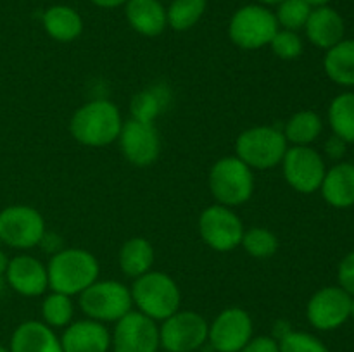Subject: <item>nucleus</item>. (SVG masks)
I'll list each match as a JSON object with an SVG mask.
<instances>
[{
  "mask_svg": "<svg viewBox=\"0 0 354 352\" xmlns=\"http://www.w3.org/2000/svg\"><path fill=\"white\" fill-rule=\"evenodd\" d=\"M306 37L315 47L328 50L339 41L344 40L346 24L341 14L332 7H317L311 9L310 17L304 24Z\"/></svg>",
  "mask_w": 354,
  "mask_h": 352,
  "instance_id": "18",
  "label": "nucleus"
},
{
  "mask_svg": "<svg viewBox=\"0 0 354 352\" xmlns=\"http://www.w3.org/2000/svg\"><path fill=\"white\" fill-rule=\"evenodd\" d=\"M306 316L317 330H335L351 317V295L341 286H324L308 300Z\"/></svg>",
  "mask_w": 354,
  "mask_h": 352,
  "instance_id": "15",
  "label": "nucleus"
},
{
  "mask_svg": "<svg viewBox=\"0 0 354 352\" xmlns=\"http://www.w3.org/2000/svg\"><path fill=\"white\" fill-rule=\"evenodd\" d=\"M168 102L169 90L165 85L142 90L130 102L131 117L138 121H145V123H154V119L165 110Z\"/></svg>",
  "mask_w": 354,
  "mask_h": 352,
  "instance_id": "26",
  "label": "nucleus"
},
{
  "mask_svg": "<svg viewBox=\"0 0 354 352\" xmlns=\"http://www.w3.org/2000/svg\"><path fill=\"white\" fill-rule=\"evenodd\" d=\"M80 307L83 314L99 323H116L133 311L131 292L127 285L116 280H102L80 293Z\"/></svg>",
  "mask_w": 354,
  "mask_h": 352,
  "instance_id": "6",
  "label": "nucleus"
},
{
  "mask_svg": "<svg viewBox=\"0 0 354 352\" xmlns=\"http://www.w3.org/2000/svg\"><path fill=\"white\" fill-rule=\"evenodd\" d=\"M128 24L144 37H158L168 26L166 9L159 0H128L124 3Z\"/></svg>",
  "mask_w": 354,
  "mask_h": 352,
  "instance_id": "21",
  "label": "nucleus"
},
{
  "mask_svg": "<svg viewBox=\"0 0 354 352\" xmlns=\"http://www.w3.org/2000/svg\"><path fill=\"white\" fill-rule=\"evenodd\" d=\"M241 245L251 257L268 259L279 251V238L268 228L254 226L244 231Z\"/></svg>",
  "mask_w": 354,
  "mask_h": 352,
  "instance_id": "30",
  "label": "nucleus"
},
{
  "mask_svg": "<svg viewBox=\"0 0 354 352\" xmlns=\"http://www.w3.org/2000/svg\"><path fill=\"white\" fill-rule=\"evenodd\" d=\"M254 324L251 314L242 307L221 311L207 331V342L216 352H239L252 338Z\"/></svg>",
  "mask_w": 354,
  "mask_h": 352,
  "instance_id": "14",
  "label": "nucleus"
},
{
  "mask_svg": "<svg viewBox=\"0 0 354 352\" xmlns=\"http://www.w3.org/2000/svg\"><path fill=\"white\" fill-rule=\"evenodd\" d=\"M100 266L95 255L85 248L68 247L48 261V289L64 295H80L99 280Z\"/></svg>",
  "mask_w": 354,
  "mask_h": 352,
  "instance_id": "2",
  "label": "nucleus"
},
{
  "mask_svg": "<svg viewBox=\"0 0 354 352\" xmlns=\"http://www.w3.org/2000/svg\"><path fill=\"white\" fill-rule=\"evenodd\" d=\"M337 280H339V286L342 290L349 293V295H354V251L349 252L344 259L339 264V271H337Z\"/></svg>",
  "mask_w": 354,
  "mask_h": 352,
  "instance_id": "34",
  "label": "nucleus"
},
{
  "mask_svg": "<svg viewBox=\"0 0 354 352\" xmlns=\"http://www.w3.org/2000/svg\"><path fill=\"white\" fill-rule=\"evenodd\" d=\"M239 352H280L279 340H275L273 337H268V335L252 337Z\"/></svg>",
  "mask_w": 354,
  "mask_h": 352,
  "instance_id": "35",
  "label": "nucleus"
},
{
  "mask_svg": "<svg viewBox=\"0 0 354 352\" xmlns=\"http://www.w3.org/2000/svg\"><path fill=\"white\" fill-rule=\"evenodd\" d=\"M6 282L19 295L38 297L48 289L47 266L33 255H16L9 259Z\"/></svg>",
  "mask_w": 354,
  "mask_h": 352,
  "instance_id": "16",
  "label": "nucleus"
},
{
  "mask_svg": "<svg viewBox=\"0 0 354 352\" xmlns=\"http://www.w3.org/2000/svg\"><path fill=\"white\" fill-rule=\"evenodd\" d=\"M280 352H330L327 345L315 335L306 333V331H294L279 340Z\"/></svg>",
  "mask_w": 354,
  "mask_h": 352,
  "instance_id": "32",
  "label": "nucleus"
},
{
  "mask_svg": "<svg viewBox=\"0 0 354 352\" xmlns=\"http://www.w3.org/2000/svg\"><path fill=\"white\" fill-rule=\"evenodd\" d=\"M351 317H354V295L351 297Z\"/></svg>",
  "mask_w": 354,
  "mask_h": 352,
  "instance_id": "42",
  "label": "nucleus"
},
{
  "mask_svg": "<svg viewBox=\"0 0 354 352\" xmlns=\"http://www.w3.org/2000/svg\"><path fill=\"white\" fill-rule=\"evenodd\" d=\"M130 292L138 313L154 321H165L180 309L182 293L175 280L166 273L151 269L135 278Z\"/></svg>",
  "mask_w": 354,
  "mask_h": 352,
  "instance_id": "3",
  "label": "nucleus"
},
{
  "mask_svg": "<svg viewBox=\"0 0 354 352\" xmlns=\"http://www.w3.org/2000/svg\"><path fill=\"white\" fill-rule=\"evenodd\" d=\"M258 3H261V6H279V3H282L283 0H256Z\"/></svg>",
  "mask_w": 354,
  "mask_h": 352,
  "instance_id": "40",
  "label": "nucleus"
},
{
  "mask_svg": "<svg viewBox=\"0 0 354 352\" xmlns=\"http://www.w3.org/2000/svg\"><path fill=\"white\" fill-rule=\"evenodd\" d=\"M45 33L55 41L69 43L80 38L83 31V19L78 10L69 6H52L48 7L41 17Z\"/></svg>",
  "mask_w": 354,
  "mask_h": 352,
  "instance_id": "22",
  "label": "nucleus"
},
{
  "mask_svg": "<svg viewBox=\"0 0 354 352\" xmlns=\"http://www.w3.org/2000/svg\"><path fill=\"white\" fill-rule=\"evenodd\" d=\"M282 171L286 182L299 193H315L320 190L327 173L324 157L310 145H292L283 155Z\"/></svg>",
  "mask_w": 354,
  "mask_h": 352,
  "instance_id": "11",
  "label": "nucleus"
},
{
  "mask_svg": "<svg viewBox=\"0 0 354 352\" xmlns=\"http://www.w3.org/2000/svg\"><path fill=\"white\" fill-rule=\"evenodd\" d=\"M93 6L100 7V9H116V7L124 6L128 0H90Z\"/></svg>",
  "mask_w": 354,
  "mask_h": 352,
  "instance_id": "37",
  "label": "nucleus"
},
{
  "mask_svg": "<svg viewBox=\"0 0 354 352\" xmlns=\"http://www.w3.org/2000/svg\"><path fill=\"white\" fill-rule=\"evenodd\" d=\"M7 266H9V257L0 251V276H6Z\"/></svg>",
  "mask_w": 354,
  "mask_h": 352,
  "instance_id": "38",
  "label": "nucleus"
},
{
  "mask_svg": "<svg viewBox=\"0 0 354 352\" xmlns=\"http://www.w3.org/2000/svg\"><path fill=\"white\" fill-rule=\"evenodd\" d=\"M3 289H6V276H0V295L3 293Z\"/></svg>",
  "mask_w": 354,
  "mask_h": 352,
  "instance_id": "41",
  "label": "nucleus"
},
{
  "mask_svg": "<svg viewBox=\"0 0 354 352\" xmlns=\"http://www.w3.org/2000/svg\"><path fill=\"white\" fill-rule=\"evenodd\" d=\"M154 264V248L152 244L144 237H133L123 244L120 251L121 271L131 278L145 275Z\"/></svg>",
  "mask_w": 354,
  "mask_h": 352,
  "instance_id": "24",
  "label": "nucleus"
},
{
  "mask_svg": "<svg viewBox=\"0 0 354 352\" xmlns=\"http://www.w3.org/2000/svg\"><path fill=\"white\" fill-rule=\"evenodd\" d=\"M311 14V7L304 0H283L277 6V23L282 30L297 31L304 28L308 17Z\"/></svg>",
  "mask_w": 354,
  "mask_h": 352,
  "instance_id": "31",
  "label": "nucleus"
},
{
  "mask_svg": "<svg viewBox=\"0 0 354 352\" xmlns=\"http://www.w3.org/2000/svg\"><path fill=\"white\" fill-rule=\"evenodd\" d=\"M118 141L124 159L137 168L154 164L161 154V137L154 123H145L133 117L123 121Z\"/></svg>",
  "mask_w": 354,
  "mask_h": 352,
  "instance_id": "13",
  "label": "nucleus"
},
{
  "mask_svg": "<svg viewBox=\"0 0 354 352\" xmlns=\"http://www.w3.org/2000/svg\"><path fill=\"white\" fill-rule=\"evenodd\" d=\"M61 345L62 352H107L111 347V333L104 323L86 317L66 326Z\"/></svg>",
  "mask_w": 354,
  "mask_h": 352,
  "instance_id": "17",
  "label": "nucleus"
},
{
  "mask_svg": "<svg viewBox=\"0 0 354 352\" xmlns=\"http://www.w3.org/2000/svg\"><path fill=\"white\" fill-rule=\"evenodd\" d=\"M270 47H272L273 54L283 61H292L303 54V40L297 35V31L282 30V28H279L275 37L272 38Z\"/></svg>",
  "mask_w": 354,
  "mask_h": 352,
  "instance_id": "33",
  "label": "nucleus"
},
{
  "mask_svg": "<svg viewBox=\"0 0 354 352\" xmlns=\"http://www.w3.org/2000/svg\"><path fill=\"white\" fill-rule=\"evenodd\" d=\"M162 352H169V351H162Z\"/></svg>",
  "mask_w": 354,
  "mask_h": 352,
  "instance_id": "44",
  "label": "nucleus"
},
{
  "mask_svg": "<svg viewBox=\"0 0 354 352\" xmlns=\"http://www.w3.org/2000/svg\"><path fill=\"white\" fill-rule=\"evenodd\" d=\"M123 128L121 113L114 102L95 99L83 104L69 121V131L85 147H106L118 140Z\"/></svg>",
  "mask_w": 354,
  "mask_h": 352,
  "instance_id": "1",
  "label": "nucleus"
},
{
  "mask_svg": "<svg viewBox=\"0 0 354 352\" xmlns=\"http://www.w3.org/2000/svg\"><path fill=\"white\" fill-rule=\"evenodd\" d=\"M320 192L325 202L335 209H348L354 206V164L337 162L327 169Z\"/></svg>",
  "mask_w": 354,
  "mask_h": 352,
  "instance_id": "20",
  "label": "nucleus"
},
{
  "mask_svg": "<svg viewBox=\"0 0 354 352\" xmlns=\"http://www.w3.org/2000/svg\"><path fill=\"white\" fill-rule=\"evenodd\" d=\"M0 352H10V351H9V349H7V347H3L2 344H0Z\"/></svg>",
  "mask_w": 354,
  "mask_h": 352,
  "instance_id": "43",
  "label": "nucleus"
},
{
  "mask_svg": "<svg viewBox=\"0 0 354 352\" xmlns=\"http://www.w3.org/2000/svg\"><path fill=\"white\" fill-rule=\"evenodd\" d=\"M45 231L44 216L35 207L14 204L0 211V242L9 247L19 251L37 247Z\"/></svg>",
  "mask_w": 354,
  "mask_h": 352,
  "instance_id": "8",
  "label": "nucleus"
},
{
  "mask_svg": "<svg viewBox=\"0 0 354 352\" xmlns=\"http://www.w3.org/2000/svg\"><path fill=\"white\" fill-rule=\"evenodd\" d=\"M328 78L341 86H354V40H341L324 57Z\"/></svg>",
  "mask_w": 354,
  "mask_h": 352,
  "instance_id": "23",
  "label": "nucleus"
},
{
  "mask_svg": "<svg viewBox=\"0 0 354 352\" xmlns=\"http://www.w3.org/2000/svg\"><path fill=\"white\" fill-rule=\"evenodd\" d=\"M209 190L218 204L237 207L248 202L254 192V175L237 155L221 157L211 166Z\"/></svg>",
  "mask_w": 354,
  "mask_h": 352,
  "instance_id": "4",
  "label": "nucleus"
},
{
  "mask_svg": "<svg viewBox=\"0 0 354 352\" xmlns=\"http://www.w3.org/2000/svg\"><path fill=\"white\" fill-rule=\"evenodd\" d=\"M199 235L207 247L216 252H230L241 245L244 224L232 207L214 204L206 207L199 216Z\"/></svg>",
  "mask_w": 354,
  "mask_h": 352,
  "instance_id": "10",
  "label": "nucleus"
},
{
  "mask_svg": "<svg viewBox=\"0 0 354 352\" xmlns=\"http://www.w3.org/2000/svg\"><path fill=\"white\" fill-rule=\"evenodd\" d=\"M207 0H173L166 9L168 26L175 31H187L196 26L204 16Z\"/></svg>",
  "mask_w": 354,
  "mask_h": 352,
  "instance_id": "28",
  "label": "nucleus"
},
{
  "mask_svg": "<svg viewBox=\"0 0 354 352\" xmlns=\"http://www.w3.org/2000/svg\"><path fill=\"white\" fill-rule=\"evenodd\" d=\"M209 324L196 311H176L159 326L161 347L169 352H194L207 342Z\"/></svg>",
  "mask_w": 354,
  "mask_h": 352,
  "instance_id": "9",
  "label": "nucleus"
},
{
  "mask_svg": "<svg viewBox=\"0 0 354 352\" xmlns=\"http://www.w3.org/2000/svg\"><path fill=\"white\" fill-rule=\"evenodd\" d=\"M287 148L286 135L277 126L249 128L235 140V155L251 169H272L280 166Z\"/></svg>",
  "mask_w": 354,
  "mask_h": 352,
  "instance_id": "5",
  "label": "nucleus"
},
{
  "mask_svg": "<svg viewBox=\"0 0 354 352\" xmlns=\"http://www.w3.org/2000/svg\"><path fill=\"white\" fill-rule=\"evenodd\" d=\"M328 124L332 133L348 144H354V93H339L328 106Z\"/></svg>",
  "mask_w": 354,
  "mask_h": 352,
  "instance_id": "27",
  "label": "nucleus"
},
{
  "mask_svg": "<svg viewBox=\"0 0 354 352\" xmlns=\"http://www.w3.org/2000/svg\"><path fill=\"white\" fill-rule=\"evenodd\" d=\"M324 130V121L315 110H299L292 114L283 126L287 144L292 145H311Z\"/></svg>",
  "mask_w": 354,
  "mask_h": 352,
  "instance_id": "25",
  "label": "nucleus"
},
{
  "mask_svg": "<svg viewBox=\"0 0 354 352\" xmlns=\"http://www.w3.org/2000/svg\"><path fill=\"white\" fill-rule=\"evenodd\" d=\"M304 2H306L311 9H317V7L328 6V2H330V0H304Z\"/></svg>",
  "mask_w": 354,
  "mask_h": 352,
  "instance_id": "39",
  "label": "nucleus"
},
{
  "mask_svg": "<svg viewBox=\"0 0 354 352\" xmlns=\"http://www.w3.org/2000/svg\"><path fill=\"white\" fill-rule=\"evenodd\" d=\"M279 31L275 12L261 3H249L235 10L228 23V37L244 50H258L270 45Z\"/></svg>",
  "mask_w": 354,
  "mask_h": 352,
  "instance_id": "7",
  "label": "nucleus"
},
{
  "mask_svg": "<svg viewBox=\"0 0 354 352\" xmlns=\"http://www.w3.org/2000/svg\"><path fill=\"white\" fill-rule=\"evenodd\" d=\"M10 352H62L61 338L44 321H24L10 337Z\"/></svg>",
  "mask_w": 354,
  "mask_h": 352,
  "instance_id": "19",
  "label": "nucleus"
},
{
  "mask_svg": "<svg viewBox=\"0 0 354 352\" xmlns=\"http://www.w3.org/2000/svg\"><path fill=\"white\" fill-rule=\"evenodd\" d=\"M113 352H159V326L138 311H130L116 321L111 335Z\"/></svg>",
  "mask_w": 354,
  "mask_h": 352,
  "instance_id": "12",
  "label": "nucleus"
},
{
  "mask_svg": "<svg viewBox=\"0 0 354 352\" xmlns=\"http://www.w3.org/2000/svg\"><path fill=\"white\" fill-rule=\"evenodd\" d=\"M75 306L69 295L52 292L41 302V317L50 328H66L73 321Z\"/></svg>",
  "mask_w": 354,
  "mask_h": 352,
  "instance_id": "29",
  "label": "nucleus"
},
{
  "mask_svg": "<svg viewBox=\"0 0 354 352\" xmlns=\"http://www.w3.org/2000/svg\"><path fill=\"white\" fill-rule=\"evenodd\" d=\"M348 141L342 140L337 135H332L327 141H325V154L332 159V161H341L348 150Z\"/></svg>",
  "mask_w": 354,
  "mask_h": 352,
  "instance_id": "36",
  "label": "nucleus"
}]
</instances>
